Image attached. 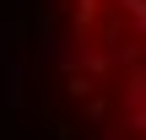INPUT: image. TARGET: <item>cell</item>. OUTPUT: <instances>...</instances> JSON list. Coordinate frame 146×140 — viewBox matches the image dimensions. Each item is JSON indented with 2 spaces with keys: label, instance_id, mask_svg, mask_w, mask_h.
<instances>
[{
  "label": "cell",
  "instance_id": "1",
  "mask_svg": "<svg viewBox=\"0 0 146 140\" xmlns=\"http://www.w3.org/2000/svg\"><path fill=\"white\" fill-rule=\"evenodd\" d=\"M76 11L70 54L81 59V108L92 135L146 140V0H60Z\"/></svg>",
  "mask_w": 146,
  "mask_h": 140
}]
</instances>
